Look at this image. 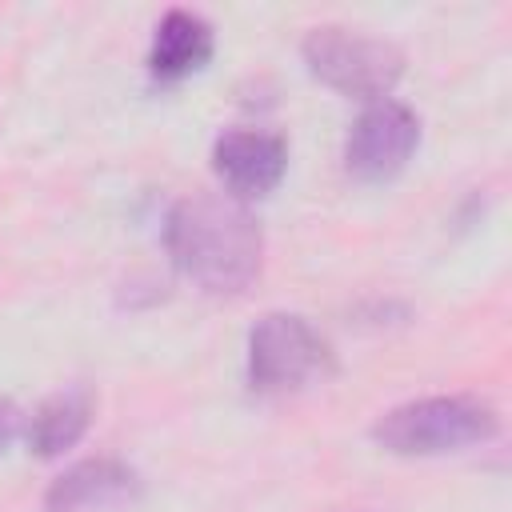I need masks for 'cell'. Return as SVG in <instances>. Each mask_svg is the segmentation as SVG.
I'll use <instances>...</instances> for the list:
<instances>
[{"instance_id": "6da1fadb", "label": "cell", "mask_w": 512, "mask_h": 512, "mask_svg": "<svg viewBox=\"0 0 512 512\" xmlns=\"http://www.w3.org/2000/svg\"><path fill=\"white\" fill-rule=\"evenodd\" d=\"M164 248L180 276L212 296H236L260 276L264 236L256 216L216 192H196L172 204L164 220Z\"/></svg>"}, {"instance_id": "ba28073f", "label": "cell", "mask_w": 512, "mask_h": 512, "mask_svg": "<svg viewBox=\"0 0 512 512\" xmlns=\"http://www.w3.org/2000/svg\"><path fill=\"white\" fill-rule=\"evenodd\" d=\"M212 24L200 12L188 8H168L152 32V48H148V72L164 84L184 80L192 72H200L212 60Z\"/></svg>"}, {"instance_id": "30bf717a", "label": "cell", "mask_w": 512, "mask_h": 512, "mask_svg": "<svg viewBox=\"0 0 512 512\" xmlns=\"http://www.w3.org/2000/svg\"><path fill=\"white\" fill-rule=\"evenodd\" d=\"M12 424H16V412H12V404L8 400H0V448L8 444V436H12Z\"/></svg>"}, {"instance_id": "8992f818", "label": "cell", "mask_w": 512, "mask_h": 512, "mask_svg": "<svg viewBox=\"0 0 512 512\" xmlns=\"http://www.w3.org/2000/svg\"><path fill=\"white\" fill-rule=\"evenodd\" d=\"M144 496V480L116 456H92L64 468L48 492L44 512H132Z\"/></svg>"}, {"instance_id": "9c48e42d", "label": "cell", "mask_w": 512, "mask_h": 512, "mask_svg": "<svg viewBox=\"0 0 512 512\" xmlns=\"http://www.w3.org/2000/svg\"><path fill=\"white\" fill-rule=\"evenodd\" d=\"M88 424H92V396L84 388H64L32 412L28 444L36 456H60L80 444Z\"/></svg>"}, {"instance_id": "277c9868", "label": "cell", "mask_w": 512, "mask_h": 512, "mask_svg": "<svg viewBox=\"0 0 512 512\" xmlns=\"http://www.w3.org/2000/svg\"><path fill=\"white\" fill-rule=\"evenodd\" d=\"M332 372L328 340L296 312H268L248 332V384L252 392L276 396L296 392Z\"/></svg>"}, {"instance_id": "52a82bcc", "label": "cell", "mask_w": 512, "mask_h": 512, "mask_svg": "<svg viewBox=\"0 0 512 512\" xmlns=\"http://www.w3.org/2000/svg\"><path fill=\"white\" fill-rule=\"evenodd\" d=\"M212 168L224 180L232 200L268 196L288 172V144L276 132L260 128H228L212 144Z\"/></svg>"}, {"instance_id": "5b68a950", "label": "cell", "mask_w": 512, "mask_h": 512, "mask_svg": "<svg viewBox=\"0 0 512 512\" xmlns=\"http://www.w3.org/2000/svg\"><path fill=\"white\" fill-rule=\"evenodd\" d=\"M416 144H420V116L404 100L384 96L356 116L344 140V168L364 184H380L392 180L412 160Z\"/></svg>"}, {"instance_id": "3957f363", "label": "cell", "mask_w": 512, "mask_h": 512, "mask_svg": "<svg viewBox=\"0 0 512 512\" xmlns=\"http://www.w3.org/2000/svg\"><path fill=\"white\" fill-rule=\"evenodd\" d=\"M308 72L356 100H384L392 92V84L404 72V52L384 40V36H368V32H352V28H312L300 44Z\"/></svg>"}, {"instance_id": "7a4b0ae2", "label": "cell", "mask_w": 512, "mask_h": 512, "mask_svg": "<svg viewBox=\"0 0 512 512\" xmlns=\"http://www.w3.org/2000/svg\"><path fill=\"white\" fill-rule=\"evenodd\" d=\"M500 432V416L480 396H424L388 408L372 424V440L392 456H444L484 444Z\"/></svg>"}]
</instances>
